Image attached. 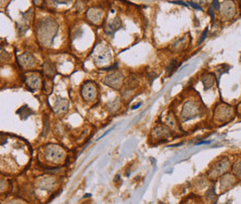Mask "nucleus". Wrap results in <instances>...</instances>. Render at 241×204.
Instances as JSON below:
<instances>
[{
	"mask_svg": "<svg viewBox=\"0 0 241 204\" xmlns=\"http://www.w3.org/2000/svg\"><path fill=\"white\" fill-rule=\"evenodd\" d=\"M218 118L222 121H227L232 116V109L229 106H222L218 109L217 114Z\"/></svg>",
	"mask_w": 241,
	"mask_h": 204,
	"instance_id": "20e7f679",
	"label": "nucleus"
},
{
	"mask_svg": "<svg viewBox=\"0 0 241 204\" xmlns=\"http://www.w3.org/2000/svg\"><path fill=\"white\" fill-rule=\"evenodd\" d=\"M166 122L168 123V125H170V127L175 129V127H176V124H175V123H176V122L174 120V118H173L172 116H169L168 119H166Z\"/></svg>",
	"mask_w": 241,
	"mask_h": 204,
	"instance_id": "9b49d317",
	"label": "nucleus"
},
{
	"mask_svg": "<svg viewBox=\"0 0 241 204\" xmlns=\"http://www.w3.org/2000/svg\"><path fill=\"white\" fill-rule=\"evenodd\" d=\"M229 166H230V162L227 159L222 160L215 165L214 168L211 169V171L210 172V175L211 177H217V176L223 175L225 171H227Z\"/></svg>",
	"mask_w": 241,
	"mask_h": 204,
	"instance_id": "7ed1b4c3",
	"label": "nucleus"
},
{
	"mask_svg": "<svg viewBox=\"0 0 241 204\" xmlns=\"http://www.w3.org/2000/svg\"><path fill=\"white\" fill-rule=\"evenodd\" d=\"M199 112H200V109L197 105V103L194 101H188L183 107V110L181 112V118L184 122H186L188 120H192L198 117Z\"/></svg>",
	"mask_w": 241,
	"mask_h": 204,
	"instance_id": "f257e3e1",
	"label": "nucleus"
},
{
	"mask_svg": "<svg viewBox=\"0 0 241 204\" xmlns=\"http://www.w3.org/2000/svg\"><path fill=\"white\" fill-rule=\"evenodd\" d=\"M83 97L84 99L90 101V100H93L95 99L96 96H97V91H96V88L94 86H91V87H88L87 85L84 84V88H83Z\"/></svg>",
	"mask_w": 241,
	"mask_h": 204,
	"instance_id": "423d86ee",
	"label": "nucleus"
},
{
	"mask_svg": "<svg viewBox=\"0 0 241 204\" xmlns=\"http://www.w3.org/2000/svg\"><path fill=\"white\" fill-rule=\"evenodd\" d=\"M189 4H190V6H192L194 8H196V9H198V10H202V8H201L200 7H198V5H196L195 3H193V2H189Z\"/></svg>",
	"mask_w": 241,
	"mask_h": 204,
	"instance_id": "dca6fc26",
	"label": "nucleus"
},
{
	"mask_svg": "<svg viewBox=\"0 0 241 204\" xmlns=\"http://www.w3.org/2000/svg\"><path fill=\"white\" fill-rule=\"evenodd\" d=\"M233 170H234L235 175L241 178V161L237 162V163L233 166Z\"/></svg>",
	"mask_w": 241,
	"mask_h": 204,
	"instance_id": "9d476101",
	"label": "nucleus"
},
{
	"mask_svg": "<svg viewBox=\"0 0 241 204\" xmlns=\"http://www.w3.org/2000/svg\"><path fill=\"white\" fill-rule=\"evenodd\" d=\"M45 156L51 161H60L64 157V150L55 145L48 146L45 150Z\"/></svg>",
	"mask_w": 241,
	"mask_h": 204,
	"instance_id": "f03ea898",
	"label": "nucleus"
},
{
	"mask_svg": "<svg viewBox=\"0 0 241 204\" xmlns=\"http://www.w3.org/2000/svg\"><path fill=\"white\" fill-rule=\"evenodd\" d=\"M9 204H21V203H20V202H12V203H9Z\"/></svg>",
	"mask_w": 241,
	"mask_h": 204,
	"instance_id": "6ab92c4d",
	"label": "nucleus"
},
{
	"mask_svg": "<svg viewBox=\"0 0 241 204\" xmlns=\"http://www.w3.org/2000/svg\"><path fill=\"white\" fill-rule=\"evenodd\" d=\"M154 136H156V138H166L171 136V134L164 126H158L154 129Z\"/></svg>",
	"mask_w": 241,
	"mask_h": 204,
	"instance_id": "0eeeda50",
	"label": "nucleus"
},
{
	"mask_svg": "<svg viewBox=\"0 0 241 204\" xmlns=\"http://www.w3.org/2000/svg\"><path fill=\"white\" fill-rule=\"evenodd\" d=\"M207 32H208V28H206L205 32L202 34V35H201V37H200V39H199V41H198V45H199V44H201V43L203 42V40L205 39V37H206V34H207Z\"/></svg>",
	"mask_w": 241,
	"mask_h": 204,
	"instance_id": "ddd939ff",
	"label": "nucleus"
},
{
	"mask_svg": "<svg viewBox=\"0 0 241 204\" xmlns=\"http://www.w3.org/2000/svg\"><path fill=\"white\" fill-rule=\"evenodd\" d=\"M140 106H141V103H138L137 105L133 106V108H132V109H133V110H134V109H137V108H138V107H140Z\"/></svg>",
	"mask_w": 241,
	"mask_h": 204,
	"instance_id": "a211bd4d",
	"label": "nucleus"
},
{
	"mask_svg": "<svg viewBox=\"0 0 241 204\" xmlns=\"http://www.w3.org/2000/svg\"><path fill=\"white\" fill-rule=\"evenodd\" d=\"M212 7H213L215 9H219V7H220L219 2H218V1H213V2H212Z\"/></svg>",
	"mask_w": 241,
	"mask_h": 204,
	"instance_id": "2eb2a0df",
	"label": "nucleus"
},
{
	"mask_svg": "<svg viewBox=\"0 0 241 204\" xmlns=\"http://www.w3.org/2000/svg\"><path fill=\"white\" fill-rule=\"evenodd\" d=\"M222 14L226 19H231L235 15V7L232 2L224 3L222 7Z\"/></svg>",
	"mask_w": 241,
	"mask_h": 204,
	"instance_id": "39448f33",
	"label": "nucleus"
},
{
	"mask_svg": "<svg viewBox=\"0 0 241 204\" xmlns=\"http://www.w3.org/2000/svg\"><path fill=\"white\" fill-rule=\"evenodd\" d=\"M175 65H176V61H173L170 63V65L167 67V71H172V70L175 69Z\"/></svg>",
	"mask_w": 241,
	"mask_h": 204,
	"instance_id": "f8f14e48",
	"label": "nucleus"
},
{
	"mask_svg": "<svg viewBox=\"0 0 241 204\" xmlns=\"http://www.w3.org/2000/svg\"><path fill=\"white\" fill-rule=\"evenodd\" d=\"M202 82H203V84H204V89L207 90L210 87H211L213 85V84L215 83V77L211 73H207L203 76Z\"/></svg>",
	"mask_w": 241,
	"mask_h": 204,
	"instance_id": "6e6552de",
	"label": "nucleus"
},
{
	"mask_svg": "<svg viewBox=\"0 0 241 204\" xmlns=\"http://www.w3.org/2000/svg\"><path fill=\"white\" fill-rule=\"evenodd\" d=\"M170 3H173V4H178V5H183V6H184V7H188V5L187 4H185L184 2H183V1H170Z\"/></svg>",
	"mask_w": 241,
	"mask_h": 204,
	"instance_id": "4468645a",
	"label": "nucleus"
},
{
	"mask_svg": "<svg viewBox=\"0 0 241 204\" xmlns=\"http://www.w3.org/2000/svg\"><path fill=\"white\" fill-rule=\"evenodd\" d=\"M235 181H236V180H235V176L230 175H225L222 178V180H221V187L225 184L226 186H225V188L228 189L229 188H231V187L234 185V182H235Z\"/></svg>",
	"mask_w": 241,
	"mask_h": 204,
	"instance_id": "1a4fd4ad",
	"label": "nucleus"
},
{
	"mask_svg": "<svg viewBox=\"0 0 241 204\" xmlns=\"http://www.w3.org/2000/svg\"><path fill=\"white\" fill-rule=\"evenodd\" d=\"M210 13H211V20H213V19H214V13H213V10H212L211 8H210Z\"/></svg>",
	"mask_w": 241,
	"mask_h": 204,
	"instance_id": "f3484780",
	"label": "nucleus"
}]
</instances>
